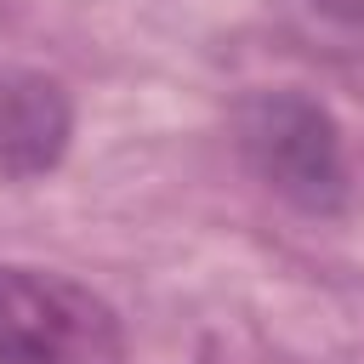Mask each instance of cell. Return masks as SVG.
I'll list each match as a JSON object with an SVG mask.
<instances>
[{
  "label": "cell",
  "instance_id": "obj_1",
  "mask_svg": "<svg viewBox=\"0 0 364 364\" xmlns=\"http://www.w3.org/2000/svg\"><path fill=\"white\" fill-rule=\"evenodd\" d=\"M0 364H125L119 313L57 267L0 262Z\"/></svg>",
  "mask_w": 364,
  "mask_h": 364
},
{
  "label": "cell",
  "instance_id": "obj_2",
  "mask_svg": "<svg viewBox=\"0 0 364 364\" xmlns=\"http://www.w3.org/2000/svg\"><path fill=\"white\" fill-rule=\"evenodd\" d=\"M245 165L301 210H341L347 205V159L341 131L324 102L301 91H250L233 114Z\"/></svg>",
  "mask_w": 364,
  "mask_h": 364
},
{
  "label": "cell",
  "instance_id": "obj_3",
  "mask_svg": "<svg viewBox=\"0 0 364 364\" xmlns=\"http://www.w3.org/2000/svg\"><path fill=\"white\" fill-rule=\"evenodd\" d=\"M68 136H74L68 91L40 68L0 63V176L6 182L46 176L68 154Z\"/></svg>",
  "mask_w": 364,
  "mask_h": 364
}]
</instances>
